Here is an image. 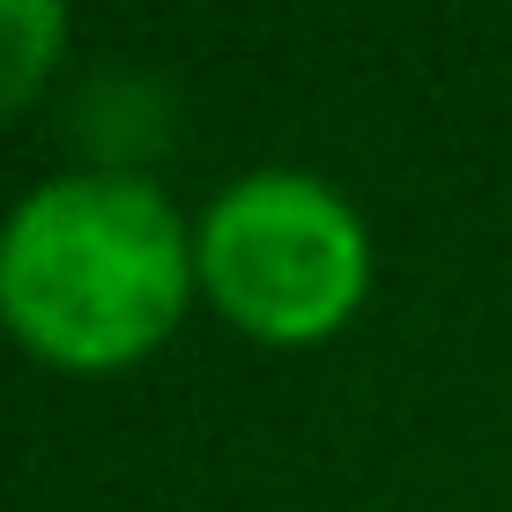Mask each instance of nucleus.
<instances>
[{"label":"nucleus","instance_id":"2","mask_svg":"<svg viewBox=\"0 0 512 512\" xmlns=\"http://www.w3.org/2000/svg\"><path fill=\"white\" fill-rule=\"evenodd\" d=\"M193 275L260 342H320L357 312L372 245L357 208L312 171H253L223 186L193 231Z\"/></svg>","mask_w":512,"mask_h":512},{"label":"nucleus","instance_id":"1","mask_svg":"<svg viewBox=\"0 0 512 512\" xmlns=\"http://www.w3.org/2000/svg\"><path fill=\"white\" fill-rule=\"evenodd\" d=\"M193 238L134 171H67L0 223V320L52 364L112 372L186 312Z\"/></svg>","mask_w":512,"mask_h":512},{"label":"nucleus","instance_id":"3","mask_svg":"<svg viewBox=\"0 0 512 512\" xmlns=\"http://www.w3.org/2000/svg\"><path fill=\"white\" fill-rule=\"evenodd\" d=\"M67 45V0H0V119L45 90Z\"/></svg>","mask_w":512,"mask_h":512}]
</instances>
